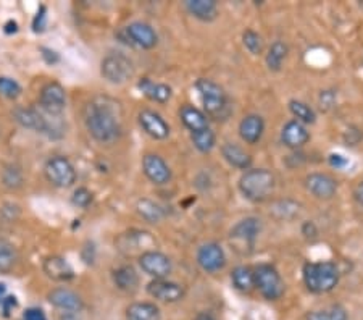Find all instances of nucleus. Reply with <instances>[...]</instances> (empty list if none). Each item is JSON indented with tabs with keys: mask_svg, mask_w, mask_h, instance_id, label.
<instances>
[{
	"mask_svg": "<svg viewBox=\"0 0 363 320\" xmlns=\"http://www.w3.org/2000/svg\"><path fill=\"white\" fill-rule=\"evenodd\" d=\"M84 123L92 138L114 142L121 135L118 104L109 98H95L84 107Z\"/></svg>",
	"mask_w": 363,
	"mask_h": 320,
	"instance_id": "obj_1",
	"label": "nucleus"
},
{
	"mask_svg": "<svg viewBox=\"0 0 363 320\" xmlns=\"http://www.w3.org/2000/svg\"><path fill=\"white\" fill-rule=\"evenodd\" d=\"M304 283L315 294L330 293L339 283V271L334 262H307L304 266Z\"/></svg>",
	"mask_w": 363,
	"mask_h": 320,
	"instance_id": "obj_2",
	"label": "nucleus"
},
{
	"mask_svg": "<svg viewBox=\"0 0 363 320\" xmlns=\"http://www.w3.org/2000/svg\"><path fill=\"white\" fill-rule=\"evenodd\" d=\"M239 190L249 201H267L275 191V175L265 169H249L239 180Z\"/></svg>",
	"mask_w": 363,
	"mask_h": 320,
	"instance_id": "obj_3",
	"label": "nucleus"
},
{
	"mask_svg": "<svg viewBox=\"0 0 363 320\" xmlns=\"http://www.w3.org/2000/svg\"><path fill=\"white\" fill-rule=\"evenodd\" d=\"M255 288L268 301H276L284 294V283L278 271L270 264H260L254 268Z\"/></svg>",
	"mask_w": 363,
	"mask_h": 320,
	"instance_id": "obj_4",
	"label": "nucleus"
},
{
	"mask_svg": "<svg viewBox=\"0 0 363 320\" xmlns=\"http://www.w3.org/2000/svg\"><path fill=\"white\" fill-rule=\"evenodd\" d=\"M100 73L109 83L121 84L131 78L132 73H134V67H132V62L126 55L120 52L109 54L102 60Z\"/></svg>",
	"mask_w": 363,
	"mask_h": 320,
	"instance_id": "obj_5",
	"label": "nucleus"
},
{
	"mask_svg": "<svg viewBox=\"0 0 363 320\" xmlns=\"http://www.w3.org/2000/svg\"><path fill=\"white\" fill-rule=\"evenodd\" d=\"M44 174L49 183L57 188H70L76 181V170L66 157H50L44 167Z\"/></svg>",
	"mask_w": 363,
	"mask_h": 320,
	"instance_id": "obj_6",
	"label": "nucleus"
},
{
	"mask_svg": "<svg viewBox=\"0 0 363 320\" xmlns=\"http://www.w3.org/2000/svg\"><path fill=\"white\" fill-rule=\"evenodd\" d=\"M196 88L201 96L202 105L208 115L222 114V110L226 107V94L223 88L212 79L201 78L196 83Z\"/></svg>",
	"mask_w": 363,
	"mask_h": 320,
	"instance_id": "obj_7",
	"label": "nucleus"
},
{
	"mask_svg": "<svg viewBox=\"0 0 363 320\" xmlns=\"http://www.w3.org/2000/svg\"><path fill=\"white\" fill-rule=\"evenodd\" d=\"M139 267L144 271L147 275H150L153 280H162V278H168L171 271L173 264L167 254L160 251H146L139 256Z\"/></svg>",
	"mask_w": 363,
	"mask_h": 320,
	"instance_id": "obj_8",
	"label": "nucleus"
},
{
	"mask_svg": "<svg viewBox=\"0 0 363 320\" xmlns=\"http://www.w3.org/2000/svg\"><path fill=\"white\" fill-rule=\"evenodd\" d=\"M123 36L128 44L139 49H153L158 44V36L150 24L134 22L123 29Z\"/></svg>",
	"mask_w": 363,
	"mask_h": 320,
	"instance_id": "obj_9",
	"label": "nucleus"
},
{
	"mask_svg": "<svg viewBox=\"0 0 363 320\" xmlns=\"http://www.w3.org/2000/svg\"><path fill=\"white\" fill-rule=\"evenodd\" d=\"M40 107L45 114L60 116L66 107V93L60 83H49L40 89Z\"/></svg>",
	"mask_w": 363,
	"mask_h": 320,
	"instance_id": "obj_10",
	"label": "nucleus"
},
{
	"mask_svg": "<svg viewBox=\"0 0 363 320\" xmlns=\"http://www.w3.org/2000/svg\"><path fill=\"white\" fill-rule=\"evenodd\" d=\"M147 293L150 294L152 298L158 299L162 303H178L184 298V287L176 282H170L167 278H162V280H152L147 284Z\"/></svg>",
	"mask_w": 363,
	"mask_h": 320,
	"instance_id": "obj_11",
	"label": "nucleus"
},
{
	"mask_svg": "<svg viewBox=\"0 0 363 320\" xmlns=\"http://www.w3.org/2000/svg\"><path fill=\"white\" fill-rule=\"evenodd\" d=\"M197 264L201 266L202 271L208 273L222 271L226 264V256H224L223 247L218 243H207V245L201 246L197 252Z\"/></svg>",
	"mask_w": 363,
	"mask_h": 320,
	"instance_id": "obj_12",
	"label": "nucleus"
},
{
	"mask_svg": "<svg viewBox=\"0 0 363 320\" xmlns=\"http://www.w3.org/2000/svg\"><path fill=\"white\" fill-rule=\"evenodd\" d=\"M15 120L18 121L20 125L23 126V128H28V130H34L38 131V133H44V135H49L52 136L54 135V128L50 126V121L47 120V116H45L43 112H38L34 109H18L15 110Z\"/></svg>",
	"mask_w": 363,
	"mask_h": 320,
	"instance_id": "obj_13",
	"label": "nucleus"
},
{
	"mask_svg": "<svg viewBox=\"0 0 363 320\" xmlns=\"http://www.w3.org/2000/svg\"><path fill=\"white\" fill-rule=\"evenodd\" d=\"M142 172L155 185H167L171 180L170 167L157 154H146L142 157Z\"/></svg>",
	"mask_w": 363,
	"mask_h": 320,
	"instance_id": "obj_14",
	"label": "nucleus"
},
{
	"mask_svg": "<svg viewBox=\"0 0 363 320\" xmlns=\"http://www.w3.org/2000/svg\"><path fill=\"white\" fill-rule=\"evenodd\" d=\"M139 125L153 139H165L170 135V125L160 114L153 110H142L139 114Z\"/></svg>",
	"mask_w": 363,
	"mask_h": 320,
	"instance_id": "obj_15",
	"label": "nucleus"
},
{
	"mask_svg": "<svg viewBox=\"0 0 363 320\" xmlns=\"http://www.w3.org/2000/svg\"><path fill=\"white\" fill-rule=\"evenodd\" d=\"M305 188L318 199H331L337 191V183L326 174H310L305 178Z\"/></svg>",
	"mask_w": 363,
	"mask_h": 320,
	"instance_id": "obj_16",
	"label": "nucleus"
},
{
	"mask_svg": "<svg viewBox=\"0 0 363 320\" xmlns=\"http://www.w3.org/2000/svg\"><path fill=\"white\" fill-rule=\"evenodd\" d=\"M49 303L66 312H79L83 309V299L68 288H55L49 293Z\"/></svg>",
	"mask_w": 363,
	"mask_h": 320,
	"instance_id": "obj_17",
	"label": "nucleus"
},
{
	"mask_svg": "<svg viewBox=\"0 0 363 320\" xmlns=\"http://www.w3.org/2000/svg\"><path fill=\"white\" fill-rule=\"evenodd\" d=\"M310 139V133L307 131L305 125L300 123L298 120H291L284 125L283 131H281V141L286 147L291 149H299L304 144H307Z\"/></svg>",
	"mask_w": 363,
	"mask_h": 320,
	"instance_id": "obj_18",
	"label": "nucleus"
},
{
	"mask_svg": "<svg viewBox=\"0 0 363 320\" xmlns=\"http://www.w3.org/2000/svg\"><path fill=\"white\" fill-rule=\"evenodd\" d=\"M44 273L55 282H68L75 277L73 267L61 256H50L43 264Z\"/></svg>",
	"mask_w": 363,
	"mask_h": 320,
	"instance_id": "obj_19",
	"label": "nucleus"
},
{
	"mask_svg": "<svg viewBox=\"0 0 363 320\" xmlns=\"http://www.w3.org/2000/svg\"><path fill=\"white\" fill-rule=\"evenodd\" d=\"M265 131V121L260 115L250 114L244 116L239 123V135L247 144H257L262 139Z\"/></svg>",
	"mask_w": 363,
	"mask_h": 320,
	"instance_id": "obj_20",
	"label": "nucleus"
},
{
	"mask_svg": "<svg viewBox=\"0 0 363 320\" xmlns=\"http://www.w3.org/2000/svg\"><path fill=\"white\" fill-rule=\"evenodd\" d=\"M137 88H139L141 93L144 94L147 99H150L153 102H158V104L168 102L173 94L170 86L163 83H153V81L149 78H142L139 83H137Z\"/></svg>",
	"mask_w": 363,
	"mask_h": 320,
	"instance_id": "obj_21",
	"label": "nucleus"
},
{
	"mask_svg": "<svg viewBox=\"0 0 363 320\" xmlns=\"http://www.w3.org/2000/svg\"><path fill=\"white\" fill-rule=\"evenodd\" d=\"M260 233V220L255 217H247L233 227L231 238L233 240L247 243V245H254Z\"/></svg>",
	"mask_w": 363,
	"mask_h": 320,
	"instance_id": "obj_22",
	"label": "nucleus"
},
{
	"mask_svg": "<svg viewBox=\"0 0 363 320\" xmlns=\"http://www.w3.org/2000/svg\"><path fill=\"white\" fill-rule=\"evenodd\" d=\"M222 154L229 165L236 167L239 170H249L252 165V157L236 142H224L222 146Z\"/></svg>",
	"mask_w": 363,
	"mask_h": 320,
	"instance_id": "obj_23",
	"label": "nucleus"
},
{
	"mask_svg": "<svg viewBox=\"0 0 363 320\" xmlns=\"http://www.w3.org/2000/svg\"><path fill=\"white\" fill-rule=\"evenodd\" d=\"M180 119L183 121V125L186 126L191 133L208 128L207 115L194 105H183L180 109Z\"/></svg>",
	"mask_w": 363,
	"mask_h": 320,
	"instance_id": "obj_24",
	"label": "nucleus"
},
{
	"mask_svg": "<svg viewBox=\"0 0 363 320\" xmlns=\"http://www.w3.org/2000/svg\"><path fill=\"white\" fill-rule=\"evenodd\" d=\"M187 12L201 22H213L218 17V5L215 0H187Z\"/></svg>",
	"mask_w": 363,
	"mask_h": 320,
	"instance_id": "obj_25",
	"label": "nucleus"
},
{
	"mask_svg": "<svg viewBox=\"0 0 363 320\" xmlns=\"http://www.w3.org/2000/svg\"><path fill=\"white\" fill-rule=\"evenodd\" d=\"M114 282L121 291L132 293L139 287V275L131 266H121L114 271Z\"/></svg>",
	"mask_w": 363,
	"mask_h": 320,
	"instance_id": "obj_26",
	"label": "nucleus"
},
{
	"mask_svg": "<svg viewBox=\"0 0 363 320\" xmlns=\"http://www.w3.org/2000/svg\"><path fill=\"white\" fill-rule=\"evenodd\" d=\"M162 312L153 303H132L126 309V320H160Z\"/></svg>",
	"mask_w": 363,
	"mask_h": 320,
	"instance_id": "obj_27",
	"label": "nucleus"
},
{
	"mask_svg": "<svg viewBox=\"0 0 363 320\" xmlns=\"http://www.w3.org/2000/svg\"><path fill=\"white\" fill-rule=\"evenodd\" d=\"M231 280L234 288L239 289V291L249 293L255 288V278H254V271L250 267L239 266L233 271L231 273Z\"/></svg>",
	"mask_w": 363,
	"mask_h": 320,
	"instance_id": "obj_28",
	"label": "nucleus"
},
{
	"mask_svg": "<svg viewBox=\"0 0 363 320\" xmlns=\"http://www.w3.org/2000/svg\"><path fill=\"white\" fill-rule=\"evenodd\" d=\"M136 211L142 218H144V220H147L149 223H158L163 220V217H165V212H163L162 207L150 199L137 201Z\"/></svg>",
	"mask_w": 363,
	"mask_h": 320,
	"instance_id": "obj_29",
	"label": "nucleus"
},
{
	"mask_svg": "<svg viewBox=\"0 0 363 320\" xmlns=\"http://www.w3.org/2000/svg\"><path fill=\"white\" fill-rule=\"evenodd\" d=\"M18 262V254L17 249L3 238H0V272L7 273L17 266Z\"/></svg>",
	"mask_w": 363,
	"mask_h": 320,
	"instance_id": "obj_30",
	"label": "nucleus"
},
{
	"mask_svg": "<svg viewBox=\"0 0 363 320\" xmlns=\"http://www.w3.org/2000/svg\"><path fill=\"white\" fill-rule=\"evenodd\" d=\"M286 55H288V47H286V44L281 43V40H276V43L272 44V47L268 49V54H267L268 68L272 71H279L281 67H283Z\"/></svg>",
	"mask_w": 363,
	"mask_h": 320,
	"instance_id": "obj_31",
	"label": "nucleus"
},
{
	"mask_svg": "<svg viewBox=\"0 0 363 320\" xmlns=\"http://www.w3.org/2000/svg\"><path fill=\"white\" fill-rule=\"evenodd\" d=\"M191 141L194 147L201 152H210L215 147V144H217V138H215V133L210 128L191 133Z\"/></svg>",
	"mask_w": 363,
	"mask_h": 320,
	"instance_id": "obj_32",
	"label": "nucleus"
},
{
	"mask_svg": "<svg viewBox=\"0 0 363 320\" xmlns=\"http://www.w3.org/2000/svg\"><path fill=\"white\" fill-rule=\"evenodd\" d=\"M289 110L291 114L295 116V120L300 121V123H315V112L310 105H307L305 102H300V100H291L289 102Z\"/></svg>",
	"mask_w": 363,
	"mask_h": 320,
	"instance_id": "obj_33",
	"label": "nucleus"
},
{
	"mask_svg": "<svg viewBox=\"0 0 363 320\" xmlns=\"http://www.w3.org/2000/svg\"><path fill=\"white\" fill-rule=\"evenodd\" d=\"M305 320H347V312L342 306H331L323 311L307 312Z\"/></svg>",
	"mask_w": 363,
	"mask_h": 320,
	"instance_id": "obj_34",
	"label": "nucleus"
},
{
	"mask_svg": "<svg viewBox=\"0 0 363 320\" xmlns=\"http://www.w3.org/2000/svg\"><path fill=\"white\" fill-rule=\"evenodd\" d=\"M22 94V86L12 78L7 76H0V96L7 99H17Z\"/></svg>",
	"mask_w": 363,
	"mask_h": 320,
	"instance_id": "obj_35",
	"label": "nucleus"
},
{
	"mask_svg": "<svg viewBox=\"0 0 363 320\" xmlns=\"http://www.w3.org/2000/svg\"><path fill=\"white\" fill-rule=\"evenodd\" d=\"M242 43H244L245 47H247L250 54H254V55L262 54L263 40L257 33L252 31V29H247V31L242 34Z\"/></svg>",
	"mask_w": 363,
	"mask_h": 320,
	"instance_id": "obj_36",
	"label": "nucleus"
},
{
	"mask_svg": "<svg viewBox=\"0 0 363 320\" xmlns=\"http://www.w3.org/2000/svg\"><path fill=\"white\" fill-rule=\"evenodd\" d=\"M92 202V192L88 190V188H78L73 195V204L78 207H83L86 209Z\"/></svg>",
	"mask_w": 363,
	"mask_h": 320,
	"instance_id": "obj_37",
	"label": "nucleus"
},
{
	"mask_svg": "<svg viewBox=\"0 0 363 320\" xmlns=\"http://www.w3.org/2000/svg\"><path fill=\"white\" fill-rule=\"evenodd\" d=\"M17 306H18V301H17V298H15V296L0 298V307H2V312H3L5 317H8L10 312H12Z\"/></svg>",
	"mask_w": 363,
	"mask_h": 320,
	"instance_id": "obj_38",
	"label": "nucleus"
},
{
	"mask_svg": "<svg viewBox=\"0 0 363 320\" xmlns=\"http://www.w3.org/2000/svg\"><path fill=\"white\" fill-rule=\"evenodd\" d=\"M23 320H47L43 309L39 307H29L23 314Z\"/></svg>",
	"mask_w": 363,
	"mask_h": 320,
	"instance_id": "obj_39",
	"label": "nucleus"
},
{
	"mask_svg": "<svg viewBox=\"0 0 363 320\" xmlns=\"http://www.w3.org/2000/svg\"><path fill=\"white\" fill-rule=\"evenodd\" d=\"M330 164H331V167H336V169H344V167L349 164V160H347L346 157L341 154H331Z\"/></svg>",
	"mask_w": 363,
	"mask_h": 320,
	"instance_id": "obj_40",
	"label": "nucleus"
},
{
	"mask_svg": "<svg viewBox=\"0 0 363 320\" xmlns=\"http://www.w3.org/2000/svg\"><path fill=\"white\" fill-rule=\"evenodd\" d=\"M354 199L359 202L360 206H363V181H360L359 185L355 186V190H354Z\"/></svg>",
	"mask_w": 363,
	"mask_h": 320,
	"instance_id": "obj_41",
	"label": "nucleus"
},
{
	"mask_svg": "<svg viewBox=\"0 0 363 320\" xmlns=\"http://www.w3.org/2000/svg\"><path fill=\"white\" fill-rule=\"evenodd\" d=\"M196 320H217V319H215L212 314H208V312H199L196 316Z\"/></svg>",
	"mask_w": 363,
	"mask_h": 320,
	"instance_id": "obj_42",
	"label": "nucleus"
}]
</instances>
